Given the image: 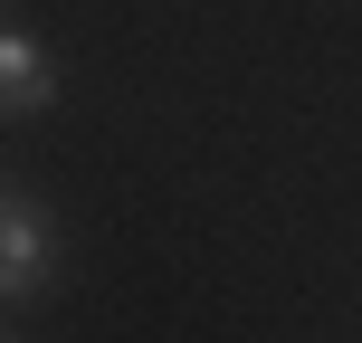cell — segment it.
Returning a JSON list of instances; mask_svg holds the SVG:
<instances>
[{"label":"cell","mask_w":362,"mask_h":343,"mask_svg":"<svg viewBox=\"0 0 362 343\" xmlns=\"http://www.w3.org/2000/svg\"><path fill=\"white\" fill-rule=\"evenodd\" d=\"M0 95H10V115H38V105L57 95V67H48V48H38L29 29L0 38Z\"/></svg>","instance_id":"obj_2"},{"label":"cell","mask_w":362,"mask_h":343,"mask_svg":"<svg viewBox=\"0 0 362 343\" xmlns=\"http://www.w3.org/2000/svg\"><path fill=\"white\" fill-rule=\"evenodd\" d=\"M48 267H57V229L38 219L29 191H10V210H0V296H10V306H29Z\"/></svg>","instance_id":"obj_1"}]
</instances>
